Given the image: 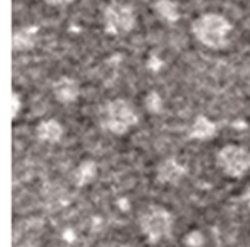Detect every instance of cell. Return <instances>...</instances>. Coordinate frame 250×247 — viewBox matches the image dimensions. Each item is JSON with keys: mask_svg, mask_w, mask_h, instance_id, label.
Segmentation results:
<instances>
[{"mask_svg": "<svg viewBox=\"0 0 250 247\" xmlns=\"http://www.w3.org/2000/svg\"><path fill=\"white\" fill-rule=\"evenodd\" d=\"M51 92L57 103L69 105L78 101L81 97V85L72 76H60L51 85Z\"/></svg>", "mask_w": 250, "mask_h": 247, "instance_id": "8", "label": "cell"}, {"mask_svg": "<svg viewBox=\"0 0 250 247\" xmlns=\"http://www.w3.org/2000/svg\"><path fill=\"white\" fill-rule=\"evenodd\" d=\"M104 32L110 37H125L136 26V12L132 4L111 0L103 12Z\"/></svg>", "mask_w": 250, "mask_h": 247, "instance_id": "4", "label": "cell"}, {"mask_svg": "<svg viewBox=\"0 0 250 247\" xmlns=\"http://www.w3.org/2000/svg\"><path fill=\"white\" fill-rule=\"evenodd\" d=\"M186 174H188V168L177 158H173V157L161 160L155 168L157 182L161 185H167V186L179 185L186 177Z\"/></svg>", "mask_w": 250, "mask_h": 247, "instance_id": "7", "label": "cell"}, {"mask_svg": "<svg viewBox=\"0 0 250 247\" xmlns=\"http://www.w3.org/2000/svg\"><path fill=\"white\" fill-rule=\"evenodd\" d=\"M63 133H64V129H63L62 123L54 119L41 120L35 127L37 139L40 142L48 144V145H54V144L60 142L63 138Z\"/></svg>", "mask_w": 250, "mask_h": 247, "instance_id": "10", "label": "cell"}, {"mask_svg": "<svg viewBox=\"0 0 250 247\" xmlns=\"http://www.w3.org/2000/svg\"><path fill=\"white\" fill-rule=\"evenodd\" d=\"M249 92H250V88H249Z\"/></svg>", "mask_w": 250, "mask_h": 247, "instance_id": "21", "label": "cell"}, {"mask_svg": "<svg viewBox=\"0 0 250 247\" xmlns=\"http://www.w3.org/2000/svg\"><path fill=\"white\" fill-rule=\"evenodd\" d=\"M21 107H22V100L19 97V94L16 91H13V95H12V120H16L19 113H21Z\"/></svg>", "mask_w": 250, "mask_h": 247, "instance_id": "15", "label": "cell"}, {"mask_svg": "<svg viewBox=\"0 0 250 247\" xmlns=\"http://www.w3.org/2000/svg\"><path fill=\"white\" fill-rule=\"evenodd\" d=\"M192 34L198 42L211 50H224L230 42L231 22L221 13L208 12L192 22Z\"/></svg>", "mask_w": 250, "mask_h": 247, "instance_id": "1", "label": "cell"}, {"mask_svg": "<svg viewBox=\"0 0 250 247\" xmlns=\"http://www.w3.org/2000/svg\"><path fill=\"white\" fill-rule=\"evenodd\" d=\"M100 126L116 136H123L139 123L135 105L126 98H113L103 104L98 111Z\"/></svg>", "mask_w": 250, "mask_h": 247, "instance_id": "2", "label": "cell"}, {"mask_svg": "<svg viewBox=\"0 0 250 247\" xmlns=\"http://www.w3.org/2000/svg\"><path fill=\"white\" fill-rule=\"evenodd\" d=\"M97 171H98V167H97L95 161H92V160L82 161L78 165V168L75 170V183H76V186L82 187V186L89 185L97 177Z\"/></svg>", "mask_w": 250, "mask_h": 247, "instance_id": "13", "label": "cell"}, {"mask_svg": "<svg viewBox=\"0 0 250 247\" xmlns=\"http://www.w3.org/2000/svg\"><path fill=\"white\" fill-rule=\"evenodd\" d=\"M38 25H25L15 29L12 35V48L16 53L29 51L38 42Z\"/></svg>", "mask_w": 250, "mask_h": 247, "instance_id": "9", "label": "cell"}, {"mask_svg": "<svg viewBox=\"0 0 250 247\" xmlns=\"http://www.w3.org/2000/svg\"><path fill=\"white\" fill-rule=\"evenodd\" d=\"M161 64H163V62L160 59H157L155 56H151L149 60H148V67L149 69H154V70H158Z\"/></svg>", "mask_w": 250, "mask_h": 247, "instance_id": "17", "label": "cell"}, {"mask_svg": "<svg viewBox=\"0 0 250 247\" xmlns=\"http://www.w3.org/2000/svg\"><path fill=\"white\" fill-rule=\"evenodd\" d=\"M45 1L51 6H66V4L72 3L73 0H45Z\"/></svg>", "mask_w": 250, "mask_h": 247, "instance_id": "19", "label": "cell"}, {"mask_svg": "<svg viewBox=\"0 0 250 247\" xmlns=\"http://www.w3.org/2000/svg\"><path fill=\"white\" fill-rule=\"evenodd\" d=\"M100 247H129L127 245L119 242V240H108V242H104Z\"/></svg>", "mask_w": 250, "mask_h": 247, "instance_id": "18", "label": "cell"}, {"mask_svg": "<svg viewBox=\"0 0 250 247\" xmlns=\"http://www.w3.org/2000/svg\"><path fill=\"white\" fill-rule=\"evenodd\" d=\"M215 164L224 176L242 179L250 171V149L237 144L224 145L215 155Z\"/></svg>", "mask_w": 250, "mask_h": 247, "instance_id": "5", "label": "cell"}, {"mask_svg": "<svg viewBox=\"0 0 250 247\" xmlns=\"http://www.w3.org/2000/svg\"><path fill=\"white\" fill-rule=\"evenodd\" d=\"M218 132V126L215 122H212L211 119H208L204 114H199L198 117H195V120L192 122L190 127H189V138L193 141H209L212 139Z\"/></svg>", "mask_w": 250, "mask_h": 247, "instance_id": "11", "label": "cell"}, {"mask_svg": "<svg viewBox=\"0 0 250 247\" xmlns=\"http://www.w3.org/2000/svg\"><path fill=\"white\" fill-rule=\"evenodd\" d=\"M44 223L40 218H31L16 226L13 233V247H40Z\"/></svg>", "mask_w": 250, "mask_h": 247, "instance_id": "6", "label": "cell"}, {"mask_svg": "<svg viewBox=\"0 0 250 247\" xmlns=\"http://www.w3.org/2000/svg\"><path fill=\"white\" fill-rule=\"evenodd\" d=\"M155 15L166 23H177L182 18L180 6L176 0H155L152 4Z\"/></svg>", "mask_w": 250, "mask_h": 247, "instance_id": "12", "label": "cell"}, {"mask_svg": "<svg viewBox=\"0 0 250 247\" xmlns=\"http://www.w3.org/2000/svg\"><path fill=\"white\" fill-rule=\"evenodd\" d=\"M145 105L149 113H154V114L160 113L163 110V100H161L160 94L157 91H151L145 98Z\"/></svg>", "mask_w": 250, "mask_h": 247, "instance_id": "14", "label": "cell"}, {"mask_svg": "<svg viewBox=\"0 0 250 247\" xmlns=\"http://www.w3.org/2000/svg\"><path fill=\"white\" fill-rule=\"evenodd\" d=\"M138 224L146 242L149 245H158L171 237L174 218L167 208L161 205H149L139 215Z\"/></svg>", "mask_w": 250, "mask_h": 247, "instance_id": "3", "label": "cell"}, {"mask_svg": "<svg viewBox=\"0 0 250 247\" xmlns=\"http://www.w3.org/2000/svg\"><path fill=\"white\" fill-rule=\"evenodd\" d=\"M186 245L190 247H199L204 243V237L199 231H192L189 236H186Z\"/></svg>", "mask_w": 250, "mask_h": 247, "instance_id": "16", "label": "cell"}, {"mask_svg": "<svg viewBox=\"0 0 250 247\" xmlns=\"http://www.w3.org/2000/svg\"><path fill=\"white\" fill-rule=\"evenodd\" d=\"M242 201H243V204L248 206V209L250 211V187L245 190V193H243V196H242Z\"/></svg>", "mask_w": 250, "mask_h": 247, "instance_id": "20", "label": "cell"}]
</instances>
